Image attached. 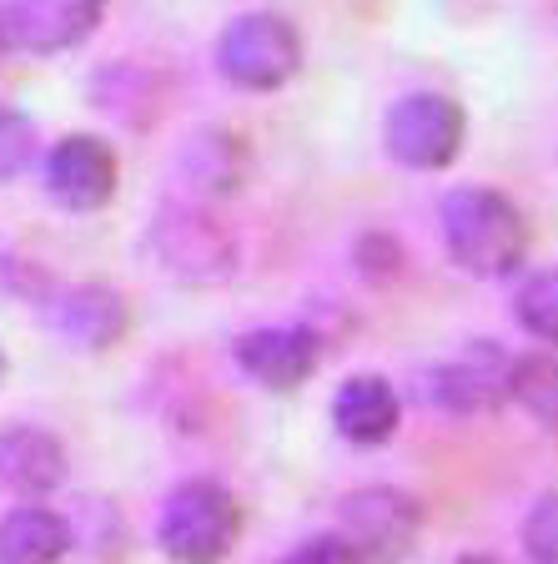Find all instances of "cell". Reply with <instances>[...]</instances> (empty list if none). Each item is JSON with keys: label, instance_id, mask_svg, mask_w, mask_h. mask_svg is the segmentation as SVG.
I'll return each mask as SVG.
<instances>
[{"label": "cell", "instance_id": "1", "mask_svg": "<svg viewBox=\"0 0 558 564\" xmlns=\"http://www.w3.org/2000/svg\"><path fill=\"white\" fill-rule=\"evenodd\" d=\"M442 242L458 268L478 278H503L524 262L528 227L524 212L493 187H458L442 202Z\"/></svg>", "mask_w": 558, "mask_h": 564}, {"label": "cell", "instance_id": "2", "mask_svg": "<svg viewBox=\"0 0 558 564\" xmlns=\"http://www.w3.org/2000/svg\"><path fill=\"white\" fill-rule=\"evenodd\" d=\"M237 534H242V509L221 484L192 479L182 489H172L162 509V554L172 564H221L237 550Z\"/></svg>", "mask_w": 558, "mask_h": 564}, {"label": "cell", "instance_id": "3", "mask_svg": "<svg viewBox=\"0 0 558 564\" xmlns=\"http://www.w3.org/2000/svg\"><path fill=\"white\" fill-rule=\"evenodd\" d=\"M303 66V35L287 15H237L217 41V70L242 91H277Z\"/></svg>", "mask_w": 558, "mask_h": 564}, {"label": "cell", "instance_id": "4", "mask_svg": "<svg viewBox=\"0 0 558 564\" xmlns=\"http://www.w3.org/2000/svg\"><path fill=\"white\" fill-rule=\"evenodd\" d=\"M468 117L453 96L418 91L387 111V152L393 162H403L407 172H438L463 152Z\"/></svg>", "mask_w": 558, "mask_h": 564}, {"label": "cell", "instance_id": "5", "mask_svg": "<svg viewBox=\"0 0 558 564\" xmlns=\"http://www.w3.org/2000/svg\"><path fill=\"white\" fill-rule=\"evenodd\" d=\"M418 505L397 489H362L342 499V529L338 540L358 554L362 564H397L418 544Z\"/></svg>", "mask_w": 558, "mask_h": 564}, {"label": "cell", "instance_id": "6", "mask_svg": "<svg viewBox=\"0 0 558 564\" xmlns=\"http://www.w3.org/2000/svg\"><path fill=\"white\" fill-rule=\"evenodd\" d=\"M106 0H6L0 6V35L6 51H31V56H61L81 46L101 25Z\"/></svg>", "mask_w": 558, "mask_h": 564}, {"label": "cell", "instance_id": "7", "mask_svg": "<svg viewBox=\"0 0 558 564\" xmlns=\"http://www.w3.org/2000/svg\"><path fill=\"white\" fill-rule=\"evenodd\" d=\"M428 388L438 409H453V413L499 409V403L513 399V388H518V358L503 352L499 343H473L458 358L433 368Z\"/></svg>", "mask_w": 558, "mask_h": 564}, {"label": "cell", "instance_id": "8", "mask_svg": "<svg viewBox=\"0 0 558 564\" xmlns=\"http://www.w3.org/2000/svg\"><path fill=\"white\" fill-rule=\"evenodd\" d=\"M46 192L66 212H101L117 192V152L91 131L61 137L46 152Z\"/></svg>", "mask_w": 558, "mask_h": 564}, {"label": "cell", "instance_id": "9", "mask_svg": "<svg viewBox=\"0 0 558 564\" xmlns=\"http://www.w3.org/2000/svg\"><path fill=\"white\" fill-rule=\"evenodd\" d=\"M237 364L242 373H252L262 388H297L313 378L322 343L313 328H256L247 338H237Z\"/></svg>", "mask_w": 558, "mask_h": 564}, {"label": "cell", "instance_id": "10", "mask_svg": "<svg viewBox=\"0 0 558 564\" xmlns=\"http://www.w3.org/2000/svg\"><path fill=\"white\" fill-rule=\"evenodd\" d=\"M61 484H66V448L56 444V434L31 429V423H15L0 434V489L41 499Z\"/></svg>", "mask_w": 558, "mask_h": 564}, {"label": "cell", "instance_id": "11", "mask_svg": "<svg viewBox=\"0 0 558 564\" xmlns=\"http://www.w3.org/2000/svg\"><path fill=\"white\" fill-rule=\"evenodd\" d=\"M397 413H403V403H397L393 383L378 373H358L348 378V383L338 388V399H332V423H338V434L348 438V444H387L397 429Z\"/></svg>", "mask_w": 558, "mask_h": 564}, {"label": "cell", "instance_id": "12", "mask_svg": "<svg viewBox=\"0 0 558 564\" xmlns=\"http://www.w3.org/2000/svg\"><path fill=\"white\" fill-rule=\"evenodd\" d=\"M162 252L182 278H221L232 252H227V232L211 223L207 212H172L162 227Z\"/></svg>", "mask_w": 558, "mask_h": 564}, {"label": "cell", "instance_id": "13", "mask_svg": "<svg viewBox=\"0 0 558 564\" xmlns=\"http://www.w3.org/2000/svg\"><path fill=\"white\" fill-rule=\"evenodd\" d=\"M70 550V529L56 509L21 505L0 519V564H61Z\"/></svg>", "mask_w": 558, "mask_h": 564}, {"label": "cell", "instance_id": "14", "mask_svg": "<svg viewBox=\"0 0 558 564\" xmlns=\"http://www.w3.org/2000/svg\"><path fill=\"white\" fill-rule=\"evenodd\" d=\"M56 328L81 348H111V343L127 333V303H121L111 288L91 282V288H76V293L61 297L56 307Z\"/></svg>", "mask_w": 558, "mask_h": 564}, {"label": "cell", "instance_id": "15", "mask_svg": "<svg viewBox=\"0 0 558 564\" xmlns=\"http://www.w3.org/2000/svg\"><path fill=\"white\" fill-rule=\"evenodd\" d=\"M513 313L534 338L558 348V272H534L513 297Z\"/></svg>", "mask_w": 558, "mask_h": 564}, {"label": "cell", "instance_id": "16", "mask_svg": "<svg viewBox=\"0 0 558 564\" xmlns=\"http://www.w3.org/2000/svg\"><path fill=\"white\" fill-rule=\"evenodd\" d=\"M513 399H524L548 429H558V358H518V388Z\"/></svg>", "mask_w": 558, "mask_h": 564}, {"label": "cell", "instance_id": "17", "mask_svg": "<svg viewBox=\"0 0 558 564\" xmlns=\"http://www.w3.org/2000/svg\"><path fill=\"white\" fill-rule=\"evenodd\" d=\"M31 162H35V127H31V117L0 101V182L21 176Z\"/></svg>", "mask_w": 558, "mask_h": 564}, {"label": "cell", "instance_id": "18", "mask_svg": "<svg viewBox=\"0 0 558 564\" xmlns=\"http://www.w3.org/2000/svg\"><path fill=\"white\" fill-rule=\"evenodd\" d=\"M524 550L534 564H558V489L544 494L524 519Z\"/></svg>", "mask_w": 558, "mask_h": 564}, {"label": "cell", "instance_id": "19", "mask_svg": "<svg viewBox=\"0 0 558 564\" xmlns=\"http://www.w3.org/2000/svg\"><path fill=\"white\" fill-rule=\"evenodd\" d=\"M282 564H362V560L338 540V534H322V540L297 544V550H292Z\"/></svg>", "mask_w": 558, "mask_h": 564}, {"label": "cell", "instance_id": "20", "mask_svg": "<svg viewBox=\"0 0 558 564\" xmlns=\"http://www.w3.org/2000/svg\"><path fill=\"white\" fill-rule=\"evenodd\" d=\"M458 564H493V560H483V554H468V560H458Z\"/></svg>", "mask_w": 558, "mask_h": 564}, {"label": "cell", "instance_id": "21", "mask_svg": "<svg viewBox=\"0 0 558 564\" xmlns=\"http://www.w3.org/2000/svg\"><path fill=\"white\" fill-rule=\"evenodd\" d=\"M0 373H6V352H0Z\"/></svg>", "mask_w": 558, "mask_h": 564}]
</instances>
